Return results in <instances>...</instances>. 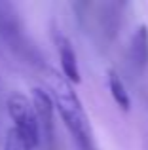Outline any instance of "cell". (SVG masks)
I'll use <instances>...</instances> for the list:
<instances>
[{
	"label": "cell",
	"mask_w": 148,
	"mask_h": 150,
	"mask_svg": "<svg viewBox=\"0 0 148 150\" xmlns=\"http://www.w3.org/2000/svg\"><path fill=\"white\" fill-rule=\"evenodd\" d=\"M51 97L55 101V110L63 118L65 125L68 127L78 150H97L93 141V131L89 125V118L85 114L82 101L78 99L76 91L72 89L70 82L63 74L51 72Z\"/></svg>",
	"instance_id": "obj_1"
},
{
	"label": "cell",
	"mask_w": 148,
	"mask_h": 150,
	"mask_svg": "<svg viewBox=\"0 0 148 150\" xmlns=\"http://www.w3.org/2000/svg\"><path fill=\"white\" fill-rule=\"evenodd\" d=\"M8 114L13 122L11 127L17 129L32 148H36L42 129H40V122H38L32 99H29L23 93H11L10 99H8Z\"/></svg>",
	"instance_id": "obj_2"
},
{
	"label": "cell",
	"mask_w": 148,
	"mask_h": 150,
	"mask_svg": "<svg viewBox=\"0 0 148 150\" xmlns=\"http://www.w3.org/2000/svg\"><path fill=\"white\" fill-rule=\"evenodd\" d=\"M32 105H34V110H36L38 122H40V129L48 137L53 135V108H55V101H53L51 93L42 88H34Z\"/></svg>",
	"instance_id": "obj_3"
},
{
	"label": "cell",
	"mask_w": 148,
	"mask_h": 150,
	"mask_svg": "<svg viewBox=\"0 0 148 150\" xmlns=\"http://www.w3.org/2000/svg\"><path fill=\"white\" fill-rule=\"evenodd\" d=\"M55 44L57 51H59V61H61V70L63 76L72 84L80 82V69H78V59H76V51H74L70 40L63 34L55 36Z\"/></svg>",
	"instance_id": "obj_4"
},
{
	"label": "cell",
	"mask_w": 148,
	"mask_h": 150,
	"mask_svg": "<svg viewBox=\"0 0 148 150\" xmlns=\"http://www.w3.org/2000/svg\"><path fill=\"white\" fill-rule=\"evenodd\" d=\"M129 59L137 70L148 67V27L139 25L129 42Z\"/></svg>",
	"instance_id": "obj_5"
},
{
	"label": "cell",
	"mask_w": 148,
	"mask_h": 150,
	"mask_svg": "<svg viewBox=\"0 0 148 150\" xmlns=\"http://www.w3.org/2000/svg\"><path fill=\"white\" fill-rule=\"evenodd\" d=\"M108 88H110V93L114 97L116 105L120 106L122 110H129L131 108V99H129V93H127L125 86H123L122 78L114 72V70H108Z\"/></svg>",
	"instance_id": "obj_6"
},
{
	"label": "cell",
	"mask_w": 148,
	"mask_h": 150,
	"mask_svg": "<svg viewBox=\"0 0 148 150\" xmlns=\"http://www.w3.org/2000/svg\"><path fill=\"white\" fill-rule=\"evenodd\" d=\"M17 29V19H15V11L10 4L0 2V33H15Z\"/></svg>",
	"instance_id": "obj_7"
},
{
	"label": "cell",
	"mask_w": 148,
	"mask_h": 150,
	"mask_svg": "<svg viewBox=\"0 0 148 150\" xmlns=\"http://www.w3.org/2000/svg\"><path fill=\"white\" fill-rule=\"evenodd\" d=\"M4 150H34V148L27 143L25 137L15 127H10V131L6 135V143H4Z\"/></svg>",
	"instance_id": "obj_8"
}]
</instances>
